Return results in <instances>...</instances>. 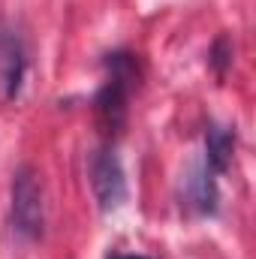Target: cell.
I'll return each instance as SVG.
<instances>
[{"label": "cell", "instance_id": "obj_1", "mask_svg": "<svg viewBox=\"0 0 256 259\" xmlns=\"http://www.w3.org/2000/svg\"><path fill=\"white\" fill-rule=\"evenodd\" d=\"M103 69L106 78L94 97V112L100 118V127L106 136H118L127 124L130 97L139 88V58L127 49H115L103 55Z\"/></svg>", "mask_w": 256, "mask_h": 259}, {"label": "cell", "instance_id": "obj_2", "mask_svg": "<svg viewBox=\"0 0 256 259\" xmlns=\"http://www.w3.org/2000/svg\"><path fill=\"white\" fill-rule=\"evenodd\" d=\"M9 220L24 241H36L46 232V199L33 166H18L9 187Z\"/></svg>", "mask_w": 256, "mask_h": 259}, {"label": "cell", "instance_id": "obj_3", "mask_svg": "<svg viewBox=\"0 0 256 259\" xmlns=\"http://www.w3.org/2000/svg\"><path fill=\"white\" fill-rule=\"evenodd\" d=\"M88 175H91V187L97 196V205L100 211H115L124 205L127 199V175H124V166H121V157L112 145H103L91 154L88 160Z\"/></svg>", "mask_w": 256, "mask_h": 259}, {"label": "cell", "instance_id": "obj_4", "mask_svg": "<svg viewBox=\"0 0 256 259\" xmlns=\"http://www.w3.org/2000/svg\"><path fill=\"white\" fill-rule=\"evenodd\" d=\"M27 66H30V58H27L24 36L12 21L0 18V100L3 103L18 100L27 78Z\"/></svg>", "mask_w": 256, "mask_h": 259}, {"label": "cell", "instance_id": "obj_5", "mask_svg": "<svg viewBox=\"0 0 256 259\" xmlns=\"http://www.w3.org/2000/svg\"><path fill=\"white\" fill-rule=\"evenodd\" d=\"M217 178L205 163H193L184 175V184H181V193L187 208L202 214V217H214L220 211V187H217Z\"/></svg>", "mask_w": 256, "mask_h": 259}, {"label": "cell", "instance_id": "obj_6", "mask_svg": "<svg viewBox=\"0 0 256 259\" xmlns=\"http://www.w3.org/2000/svg\"><path fill=\"white\" fill-rule=\"evenodd\" d=\"M235 127L229 124H217V121H208L205 124V154H202V163L214 172V175H223L235 157Z\"/></svg>", "mask_w": 256, "mask_h": 259}, {"label": "cell", "instance_id": "obj_7", "mask_svg": "<svg viewBox=\"0 0 256 259\" xmlns=\"http://www.w3.org/2000/svg\"><path fill=\"white\" fill-rule=\"evenodd\" d=\"M208 66L223 78L226 75V69L232 66V39H229V33H220L214 42H211V49H208Z\"/></svg>", "mask_w": 256, "mask_h": 259}, {"label": "cell", "instance_id": "obj_8", "mask_svg": "<svg viewBox=\"0 0 256 259\" xmlns=\"http://www.w3.org/2000/svg\"><path fill=\"white\" fill-rule=\"evenodd\" d=\"M106 259H151V256H142V253H109Z\"/></svg>", "mask_w": 256, "mask_h": 259}]
</instances>
